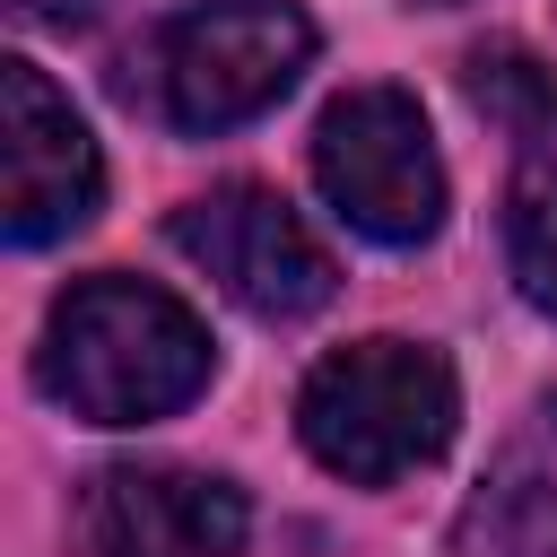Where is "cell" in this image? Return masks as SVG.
Returning a JSON list of instances; mask_svg holds the SVG:
<instances>
[{"mask_svg": "<svg viewBox=\"0 0 557 557\" xmlns=\"http://www.w3.org/2000/svg\"><path fill=\"white\" fill-rule=\"evenodd\" d=\"M209 366H218V348H209L200 313L148 278H122V270L52 296V322L35 348V383L87 426L174 418L183 400L209 392Z\"/></svg>", "mask_w": 557, "mask_h": 557, "instance_id": "6da1fadb", "label": "cell"}, {"mask_svg": "<svg viewBox=\"0 0 557 557\" xmlns=\"http://www.w3.org/2000/svg\"><path fill=\"white\" fill-rule=\"evenodd\" d=\"M461 426V383L426 339H348L296 392L305 453L348 487H392L426 470Z\"/></svg>", "mask_w": 557, "mask_h": 557, "instance_id": "7a4b0ae2", "label": "cell"}, {"mask_svg": "<svg viewBox=\"0 0 557 557\" xmlns=\"http://www.w3.org/2000/svg\"><path fill=\"white\" fill-rule=\"evenodd\" d=\"M313 61V17L287 0H200L174 9L148 44V78L174 131H235L270 113Z\"/></svg>", "mask_w": 557, "mask_h": 557, "instance_id": "3957f363", "label": "cell"}, {"mask_svg": "<svg viewBox=\"0 0 557 557\" xmlns=\"http://www.w3.org/2000/svg\"><path fill=\"white\" fill-rule=\"evenodd\" d=\"M313 183L366 244H426L444 226V157L400 87H348L313 122Z\"/></svg>", "mask_w": 557, "mask_h": 557, "instance_id": "277c9868", "label": "cell"}, {"mask_svg": "<svg viewBox=\"0 0 557 557\" xmlns=\"http://www.w3.org/2000/svg\"><path fill=\"white\" fill-rule=\"evenodd\" d=\"M165 235H174V252H183L226 305H244V313H261V322H305V313H322L331 287H339L322 235H313L278 191H261V183H218V191L183 200Z\"/></svg>", "mask_w": 557, "mask_h": 557, "instance_id": "5b68a950", "label": "cell"}, {"mask_svg": "<svg viewBox=\"0 0 557 557\" xmlns=\"http://www.w3.org/2000/svg\"><path fill=\"white\" fill-rule=\"evenodd\" d=\"M96 200H104V157L87 139V122L35 61H9L0 70V226H9V244H52V235L87 226Z\"/></svg>", "mask_w": 557, "mask_h": 557, "instance_id": "8992f818", "label": "cell"}, {"mask_svg": "<svg viewBox=\"0 0 557 557\" xmlns=\"http://www.w3.org/2000/svg\"><path fill=\"white\" fill-rule=\"evenodd\" d=\"M244 522L252 513L226 479L174 461H113L78 496V531L96 557H235Z\"/></svg>", "mask_w": 557, "mask_h": 557, "instance_id": "52a82bcc", "label": "cell"}, {"mask_svg": "<svg viewBox=\"0 0 557 557\" xmlns=\"http://www.w3.org/2000/svg\"><path fill=\"white\" fill-rule=\"evenodd\" d=\"M505 261H513V287L540 313H557V113L522 131L513 191H505Z\"/></svg>", "mask_w": 557, "mask_h": 557, "instance_id": "ba28073f", "label": "cell"}, {"mask_svg": "<svg viewBox=\"0 0 557 557\" xmlns=\"http://www.w3.org/2000/svg\"><path fill=\"white\" fill-rule=\"evenodd\" d=\"M453 557H557V479H487L453 522Z\"/></svg>", "mask_w": 557, "mask_h": 557, "instance_id": "9c48e42d", "label": "cell"}, {"mask_svg": "<svg viewBox=\"0 0 557 557\" xmlns=\"http://www.w3.org/2000/svg\"><path fill=\"white\" fill-rule=\"evenodd\" d=\"M470 104H479V113H505L513 131H531L540 113H557V96H548V78H540V70H531L522 52H505V44L470 61Z\"/></svg>", "mask_w": 557, "mask_h": 557, "instance_id": "30bf717a", "label": "cell"}, {"mask_svg": "<svg viewBox=\"0 0 557 557\" xmlns=\"http://www.w3.org/2000/svg\"><path fill=\"white\" fill-rule=\"evenodd\" d=\"M17 17H44V26H87L96 0H17Z\"/></svg>", "mask_w": 557, "mask_h": 557, "instance_id": "8fae6325", "label": "cell"}]
</instances>
